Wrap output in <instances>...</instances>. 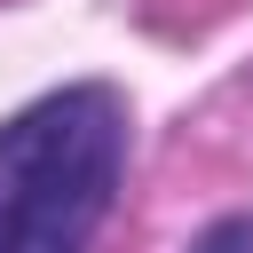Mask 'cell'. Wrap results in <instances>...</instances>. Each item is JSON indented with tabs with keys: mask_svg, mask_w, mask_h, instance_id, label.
Here are the masks:
<instances>
[{
	"mask_svg": "<svg viewBox=\"0 0 253 253\" xmlns=\"http://www.w3.org/2000/svg\"><path fill=\"white\" fill-rule=\"evenodd\" d=\"M126 182L119 87H55L0 126V253H87Z\"/></svg>",
	"mask_w": 253,
	"mask_h": 253,
	"instance_id": "obj_1",
	"label": "cell"
},
{
	"mask_svg": "<svg viewBox=\"0 0 253 253\" xmlns=\"http://www.w3.org/2000/svg\"><path fill=\"white\" fill-rule=\"evenodd\" d=\"M198 253H253V213H229L198 237Z\"/></svg>",
	"mask_w": 253,
	"mask_h": 253,
	"instance_id": "obj_2",
	"label": "cell"
}]
</instances>
